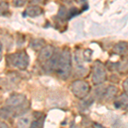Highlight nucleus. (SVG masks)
I'll return each mask as SVG.
<instances>
[{
  "label": "nucleus",
  "instance_id": "nucleus-20",
  "mask_svg": "<svg viewBox=\"0 0 128 128\" xmlns=\"http://www.w3.org/2000/svg\"><path fill=\"white\" fill-rule=\"evenodd\" d=\"M2 55H3V50H2V44H0V61L2 60Z\"/></svg>",
  "mask_w": 128,
  "mask_h": 128
},
{
  "label": "nucleus",
  "instance_id": "nucleus-16",
  "mask_svg": "<svg viewBox=\"0 0 128 128\" xmlns=\"http://www.w3.org/2000/svg\"><path fill=\"white\" fill-rule=\"evenodd\" d=\"M123 88L126 92V94L128 95V78H126L123 82Z\"/></svg>",
  "mask_w": 128,
  "mask_h": 128
},
{
  "label": "nucleus",
  "instance_id": "nucleus-13",
  "mask_svg": "<svg viewBox=\"0 0 128 128\" xmlns=\"http://www.w3.org/2000/svg\"><path fill=\"white\" fill-rule=\"evenodd\" d=\"M9 12V4L5 2L0 3V16H6Z\"/></svg>",
  "mask_w": 128,
  "mask_h": 128
},
{
  "label": "nucleus",
  "instance_id": "nucleus-10",
  "mask_svg": "<svg viewBox=\"0 0 128 128\" xmlns=\"http://www.w3.org/2000/svg\"><path fill=\"white\" fill-rule=\"evenodd\" d=\"M117 89L115 86H110L107 88V90L104 92V98L107 99L108 101L112 100L115 98V96L117 95Z\"/></svg>",
  "mask_w": 128,
  "mask_h": 128
},
{
  "label": "nucleus",
  "instance_id": "nucleus-8",
  "mask_svg": "<svg viewBox=\"0 0 128 128\" xmlns=\"http://www.w3.org/2000/svg\"><path fill=\"white\" fill-rule=\"evenodd\" d=\"M113 50H114V52L117 55H120V56L125 55L128 51V44L126 42H125V41L119 42L118 44H116L114 46Z\"/></svg>",
  "mask_w": 128,
  "mask_h": 128
},
{
  "label": "nucleus",
  "instance_id": "nucleus-3",
  "mask_svg": "<svg viewBox=\"0 0 128 128\" xmlns=\"http://www.w3.org/2000/svg\"><path fill=\"white\" fill-rule=\"evenodd\" d=\"M107 80L105 66L100 61L95 62L92 67V82L94 84H101Z\"/></svg>",
  "mask_w": 128,
  "mask_h": 128
},
{
  "label": "nucleus",
  "instance_id": "nucleus-6",
  "mask_svg": "<svg viewBox=\"0 0 128 128\" xmlns=\"http://www.w3.org/2000/svg\"><path fill=\"white\" fill-rule=\"evenodd\" d=\"M54 53V48L50 45L44 47L40 51V54L38 56V60L41 62H48L51 57L53 56Z\"/></svg>",
  "mask_w": 128,
  "mask_h": 128
},
{
  "label": "nucleus",
  "instance_id": "nucleus-7",
  "mask_svg": "<svg viewBox=\"0 0 128 128\" xmlns=\"http://www.w3.org/2000/svg\"><path fill=\"white\" fill-rule=\"evenodd\" d=\"M114 107L116 108L128 111V95L126 93L121 94L114 102Z\"/></svg>",
  "mask_w": 128,
  "mask_h": 128
},
{
  "label": "nucleus",
  "instance_id": "nucleus-17",
  "mask_svg": "<svg viewBox=\"0 0 128 128\" xmlns=\"http://www.w3.org/2000/svg\"><path fill=\"white\" fill-rule=\"evenodd\" d=\"M25 4H26V1H20V0H17V1L14 2V5L16 6V7H20V6H23Z\"/></svg>",
  "mask_w": 128,
  "mask_h": 128
},
{
  "label": "nucleus",
  "instance_id": "nucleus-9",
  "mask_svg": "<svg viewBox=\"0 0 128 128\" xmlns=\"http://www.w3.org/2000/svg\"><path fill=\"white\" fill-rule=\"evenodd\" d=\"M26 15L28 16H30V17H36V16H40L41 14L43 13V10L40 7L37 5H32V6H29L28 9L25 11Z\"/></svg>",
  "mask_w": 128,
  "mask_h": 128
},
{
  "label": "nucleus",
  "instance_id": "nucleus-18",
  "mask_svg": "<svg viewBox=\"0 0 128 128\" xmlns=\"http://www.w3.org/2000/svg\"><path fill=\"white\" fill-rule=\"evenodd\" d=\"M92 126H93V128H106L105 126H104L100 125L99 123H93Z\"/></svg>",
  "mask_w": 128,
  "mask_h": 128
},
{
  "label": "nucleus",
  "instance_id": "nucleus-4",
  "mask_svg": "<svg viewBox=\"0 0 128 128\" xmlns=\"http://www.w3.org/2000/svg\"><path fill=\"white\" fill-rule=\"evenodd\" d=\"M90 84L86 81L78 80L74 81L71 84V90L76 98L80 99H84L90 92Z\"/></svg>",
  "mask_w": 128,
  "mask_h": 128
},
{
  "label": "nucleus",
  "instance_id": "nucleus-14",
  "mask_svg": "<svg viewBox=\"0 0 128 128\" xmlns=\"http://www.w3.org/2000/svg\"><path fill=\"white\" fill-rule=\"evenodd\" d=\"M78 14H79V10H78L76 8H71L68 12V18H72L74 17V16H77Z\"/></svg>",
  "mask_w": 128,
  "mask_h": 128
},
{
  "label": "nucleus",
  "instance_id": "nucleus-2",
  "mask_svg": "<svg viewBox=\"0 0 128 128\" xmlns=\"http://www.w3.org/2000/svg\"><path fill=\"white\" fill-rule=\"evenodd\" d=\"M8 61L12 66L18 68L19 69H26L29 64V56L26 51L20 50L15 54L10 55L8 56Z\"/></svg>",
  "mask_w": 128,
  "mask_h": 128
},
{
  "label": "nucleus",
  "instance_id": "nucleus-1",
  "mask_svg": "<svg viewBox=\"0 0 128 128\" xmlns=\"http://www.w3.org/2000/svg\"><path fill=\"white\" fill-rule=\"evenodd\" d=\"M55 70L61 79L66 80L69 77L72 70V61L68 49H64L61 54L58 55Z\"/></svg>",
  "mask_w": 128,
  "mask_h": 128
},
{
  "label": "nucleus",
  "instance_id": "nucleus-19",
  "mask_svg": "<svg viewBox=\"0 0 128 128\" xmlns=\"http://www.w3.org/2000/svg\"><path fill=\"white\" fill-rule=\"evenodd\" d=\"M0 128H9V126L4 122H0Z\"/></svg>",
  "mask_w": 128,
  "mask_h": 128
},
{
  "label": "nucleus",
  "instance_id": "nucleus-11",
  "mask_svg": "<svg viewBox=\"0 0 128 128\" xmlns=\"http://www.w3.org/2000/svg\"><path fill=\"white\" fill-rule=\"evenodd\" d=\"M31 121L29 117H22L17 121L18 128H30Z\"/></svg>",
  "mask_w": 128,
  "mask_h": 128
},
{
  "label": "nucleus",
  "instance_id": "nucleus-12",
  "mask_svg": "<svg viewBox=\"0 0 128 128\" xmlns=\"http://www.w3.org/2000/svg\"><path fill=\"white\" fill-rule=\"evenodd\" d=\"M44 41L43 40H34L31 43V47L34 50H35L43 49L44 48Z\"/></svg>",
  "mask_w": 128,
  "mask_h": 128
},
{
  "label": "nucleus",
  "instance_id": "nucleus-15",
  "mask_svg": "<svg viewBox=\"0 0 128 128\" xmlns=\"http://www.w3.org/2000/svg\"><path fill=\"white\" fill-rule=\"evenodd\" d=\"M41 124V120H37L30 125V128H40Z\"/></svg>",
  "mask_w": 128,
  "mask_h": 128
},
{
  "label": "nucleus",
  "instance_id": "nucleus-5",
  "mask_svg": "<svg viewBox=\"0 0 128 128\" xmlns=\"http://www.w3.org/2000/svg\"><path fill=\"white\" fill-rule=\"evenodd\" d=\"M26 101V98L24 95L14 94L6 100V106L10 108H18L22 106Z\"/></svg>",
  "mask_w": 128,
  "mask_h": 128
}]
</instances>
